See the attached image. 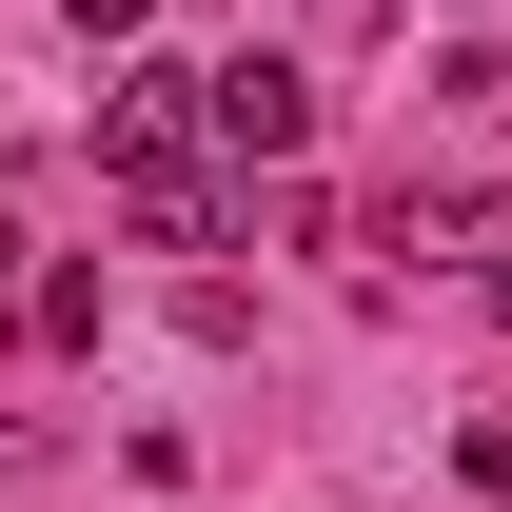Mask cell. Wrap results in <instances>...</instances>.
<instances>
[{
  "label": "cell",
  "mask_w": 512,
  "mask_h": 512,
  "mask_svg": "<svg viewBox=\"0 0 512 512\" xmlns=\"http://www.w3.org/2000/svg\"><path fill=\"white\" fill-rule=\"evenodd\" d=\"M119 197H138V237H158V256L217 237V178H197V158H158V178H119Z\"/></svg>",
  "instance_id": "cell-3"
},
{
  "label": "cell",
  "mask_w": 512,
  "mask_h": 512,
  "mask_svg": "<svg viewBox=\"0 0 512 512\" xmlns=\"http://www.w3.org/2000/svg\"><path fill=\"white\" fill-rule=\"evenodd\" d=\"M493 316H512V256H493Z\"/></svg>",
  "instance_id": "cell-6"
},
{
  "label": "cell",
  "mask_w": 512,
  "mask_h": 512,
  "mask_svg": "<svg viewBox=\"0 0 512 512\" xmlns=\"http://www.w3.org/2000/svg\"><path fill=\"white\" fill-rule=\"evenodd\" d=\"M60 20H79V40H138V20H158V0H60Z\"/></svg>",
  "instance_id": "cell-5"
},
{
  "label": "cell",
  "mask_w": 512,
  "mask_h": 512,
  "mask_svg": "<svg viewBox=\"0 0 512 512\" xmlns=\"http://www.w3.org/2000/svg\"><path fill=\"white\" fill-rule=\"evenodd\" d=\"M197 119L237 138V158H296V138H316V79H296V60H237V79H197Z\"/></svg>",
  "instance_id": "cell-1"
},
{
  "label": "cell",
  "mask_w": 512,
  "mask_h": 512,
  "mask_svg": "<svg viewBox=\"0 0 512 512\" xmlns=\"http://www.w3.org/2000/svg\"><path fill=\"white\" fill-rule=\"evenodd\" d=\"M178 119H197V79H178V60L99 79V158H119V178H158V158H178Z\"/></svg>",
  "instance_id": "cell-2"
},
{
  "label": "cell",
  "mask_w": 512,
  "mask_h": 512,
  "mask_svg": "<svg viewBox=\"0 0 512 512\" xmlns=\"http://www.w3.org/2000/svg\"><path fill=\"white\" fill-rule=\"evenodd\" d=\"M453 473H473V493H493V512H512V414H493V434H473V453H453Z\"/></svg>",
  "instance_id": "cell-4"
}]
</instances>
